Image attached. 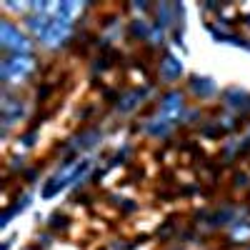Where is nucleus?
Listing matches in <instances>:
<instances>
[{
    "mask_svg": "<svg viewBox=\"0 0 250 250\" xmlns=\"http://www.w3.org/2000/svg\"><path fill=\"white\" fill-rule=\"evenodd\" d=\"M88 170V160H75V163H70L68 168H62L60 173H55L48 183H45V188H43V198H53L55 193H60V190H65L68 185H73L83 173Z\"/></svg>",
    "mask_w": 250,
    "mask_h": 250,
    "instance_id": "obj_1",
    "label": "nucleus"
},
{
    "mask_svg": "<svg viewBox=\"0 0 250 250\" xmlns=\"http://www.w3.org/2000/svg\"><path fill=\"white\" fill-rule=\"evenodd\" d=\"M35 68V60L23 53V55H10L3 60V65H0V78H5V80H23L33 73Z\"/></svg>",
    "mask_w": 250,
    "mask_h": 250,
    "instance_id": "obj_2",
    "label": "nucleus"
},
{
    "mask_svg": "<svg viewBox=\"0 0 250 250\" xmlns=\"http://www.w3.org/2000/svg\"><path fill=\"white\" fill-rule=\"evenodd\" d=\"M0 43H3V48L8 50H15V55H23L30 50V43H28V38L15 30L10 23H0Z\"/></svg>",
    "mask_w": 250,
    "mask_h": 250,
    "instance_id": "obj_3",
    "label": "nucleus"
},
{
    "mask_svg": "<svg viewBox=\"0 0 250 250\" xmlns=\"http://www.w3.org/2000/svg\"><path fill=\"white\" fill-rule=\"evenodd\" d=\"M183 113V95L180 93H168L160 103V110H158V118L160 120H168V123H175L178 115Z\"/></svg>",
    "mask_w": 250,
    "mask_h": 250,
    "instance_id": "obj_4",
    "label": "nucleus"
},
{
    "mask_svg": "<svg viewBox=\"0 0 250 250\" xmlns=\"http://www.w3.org/2000/svg\"><path fill=\"white\" fill-rule=\"evenodd\" d=\"M48 10H53L55 15V20L58 23H65V25H70L73 20L78 18V13L83 10V5L80 3H48Z\"/></svg>",
    "mask_w": 250,
    "mask_h": 250,
    "instance_id": "obj_5",
    "label": "nucleus"
},
{
    "mask_svg": "<svg viewBox=\"0 0 250 250\" xmlns=\"http://www.w3.org/2000/svg\"><path fill=\"white\" fill-rule=\"evenodd\" d=\"M68 35H70V25H65V23H58V20L53 18V25L48 28V33H45V38H43V43L55 48V45H60V43H65Z\"/></svg>",
    "mask_w": 250,
    "mask_h": 250,
    "instance_id": "obj_6",
    "label": "nucleus"
},
{
    "mask_svg": "<svg viewBox=\"0 0 250 250\" xmlns=\"http://www.w3.org/2000/svg\"><path fill=\"white\" fill-rule=\"evenodd\" d=\"M160 70H163V78H165V80H178V78L185 73L183 60H180V58H175V55H165Z\"/></svg>",
    "mask_w": 250,
    "mask_h": 250,
    "instance_id": "obj_7",
    "label": "nucleus"
},
{
    "mask_svg": "<svg viewBox=\"0 0 250 250\" xmlns=\"http://www.w3.org/2000/svg\"><path fill=\"white\" fill-rule=\"evenodd\" d=\"M190 88L200 95H213L215 93V83L210 78H193L190 80Z\"/></svg>",
    "mask_w": 250,
    "mask_h": 250,
    "instance_id": "obj_8",
    "label": "nucleus"
},
{
    "mask_svg": "<svg viewBox=\"0 0 250 250\" xmlns=\"http://www.w3.org/2000/svg\"><path fill=\"white\" fill-rule=\"evenodd\" d=\"M233 240L235 243H248L250 240V223H238L233 228Z\"/></svg>",
    "mask_w": 250,
    "mask_h": 250,
    "instance_id": "obj_9",
    "label": "nucleus"
},
{
    "mask_svg": "<svg viewBox=\"0 0 250 250\" xmlns=\"http://www.w3.org/2000/svg\"><path fill=\"white\" fill-rule=\"evenodd\" d=\"M170 125H173V123L160 120V118H158V120H153V123L148 125V133H150V135H165V133L170 130Z\"/></svg>",
    "mask_w": 250,
    "mask_h": 250,
    "instance_id": "obj_10",
    "label": "nucleus"
},
{
    "mask_svg": "<svg viewBox=\"0 0 250 250\" xmlns=\"http://www.w3.org/2000/svg\"><path fill=\"white\" fill-rule=\"evenodd\" d=\"M140 100H143V93H138V90H135V93H130L128 98H125V100L120 103V110H130V108L135 105V103H140Z\"/></svg>",
    "mask_w": 250,
    "mask_h": 250,
    "instance_id": "obj_11",
    "label": "nucleus"
}]
</instances>
